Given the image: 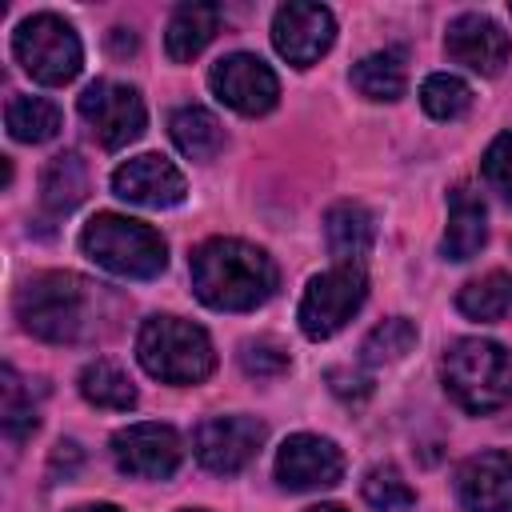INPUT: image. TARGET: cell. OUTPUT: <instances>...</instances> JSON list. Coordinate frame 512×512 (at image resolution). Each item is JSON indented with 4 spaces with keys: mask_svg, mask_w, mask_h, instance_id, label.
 I'll return each instance as SVG.
<instances>
[{
    "mask_svg": "<svg viewBox=\"0 0 512 512\" xmlns=\"http://www.w3.org/2000/svg\"><path fill=\"white\" fill-rule=\"evenodd\" d=\"M192 292L200 304L216 308V312H252L264 300H272L276 292V264L264 248L236 240V236H212L204 240L192 260Z\"/></svg>",
    "mask_w": 512,
    "mask_h": 512,
    "instance_id": "obj_1",
    "label": "cell"
},
{
    "mask_svg": "<svg viewBox=\"0 0 512 512\" xmlns=\"http://www.w3.org/2000/svg\"><path fill=\"white\" fill-rule=\"evenodd\" d=\"M96 292L76 272H40L16 292L20 328L44 344H76L88 332Z\"/></svg>",
    "mask_w": 512,
    "mask_h": 512,
    "instance_id": "obj_2",
    "label": "cell"
},
{
    "mask_svg": "<svg viewBox=\"0 0 512 512\" xmlns=\"http://www.w3.org/2000/svg\"><path fill=\"white\" fill-rule=\"evenodd\" d=\"M440 380L464 412H496L512 400V348L484 336H460L440 356Z\"/></svg>",
    "mask_w": 512,
    "mask_h": 512,
    "instance_id": "obj_3",
    "label": "cell"
},
{
    "mask_svg": "<svg viewBox=\"0 0 512 512\" xmlns=\"http://www.w3.org/2000/svg\"><path fill=\"white\" fill-rule=\"evenodd\" d=\"M80 248L92 264L124 280H152L168 264V240L152 224L120 212H96L80 232Z\"/></svg>",
    "mask_w": 512,
    "mask_h": 512,
    "instance_id": "obj_4",
    "label": "cell"
},
{
    "mask_svg": "<svg viewBox=\"0 0 512 512\" xmlns=\"http://www.w3.org/2000/svg\"><path fill=\"white\" fill-rule=\"evenodd\" d=\"M136 360L164 384H200L216 368L208 332L180 316H148L136 332Z\"/></svg>",
    "mask_w": 512,
    "mask_h": 512,
    "instance_id": "obj_5",
    "label": "cell"
},
{
    "mask_svg": "<svg viewBox=\"0 0 512 512\" xmlns=\"http://www.w3.org/2000/svg\"><path fill=\"white\" fill-rule=\"evenodd\" d=\"M12 56L36 84H48V88L76 80V72L84 64V48H80L76 28L56 12L24 16L12 32Z\"/></svg>",
    "mask_w": 512,
    "mask_h": 512,
    "instance_id": "obj_6",
    "label": "cell"
},
{
    "mask_svg": "<svg viewBox=\"0 0 512 512\" xmlns=\"http://www.w3.org/2000/svg\"><path fill=\"white\" fill-rule=\"evenodd\" d=\"M368 296V272L364 264H332L328 272L312 276L304 296H300V308H296V320H300V332L308 340H328L336 336L364 304Z\"/></svg>",
    "mask_w": 512,
    "mask_h": 512,
    "instance_id": "obj_7",
    "label": "cell"
},
{
    "mask_svg": "<svg viewBox=\"0 0 512 512\" xmlns=\"http://www.w3.org/2000/svg\"><path fill=\"white\" fill-rule=\"evenodd\" d=\"M76 108H80L84 124L92 128V136L100 140V148H108V152L140 140V132L148 124V108H144L140 92L120 80H92L80 92Z\"/></svg>",
    "mask_w": 512,
    "mask_h": 512,
    "instance_id": "obj_8",
    "label": "cell"
},
{
    "mask_svg": "<svg viewBox=\"0 0 512 512\" xmlns=\"http://www.w3.org/2000/svg\"><path fill=\"white\" fill-rule=\"evenodd\" d=\"M208 88L216 92L220 104H228L240 116H264L280 100L276 72L260 56H252V52H228V56H220L212 64V72H208Z\"/></svg>",
    "mask_w": 512,
    "mask_h": 512,
    "instance_id": "obj_9",
    "label": "cell"
},
{
    "mask_svg": "<svg viewBox=\"0 0 512 512\" xmlns=\"http://www.w3.org/2000/svg\"><path fill=\"white\" fill-rule=\"evenodd\" d=\"M108 448H112V464L136 480H168L184 456L180 432L172 424H156V420L120 428Z\"/></svg>",
    "mask_w": 512,
    "mask_h": 512,
    "instance_id": "obj_10",
    "label": "cell"
},
{
    "mask_svg": "<svg viewBox=\"0 0 512 512\" xmlns=\"http://www.w3.org/2000/svg\"><path fill=\"white\" fill-rule=\"evenodd\" d=\"M264 436L268 428L256 416H208L192 436V452L200 468L216 476H232L260 452Z\"/></svg>",
    "mask_w": 512,
    "mask_h": 512,
    "instance_id": "obj_11",
    "label": "cell"
},
{
    "mask_svg": "<svg viewBox=\"0 0 512 512\" xmlns=\"http://www.w3.org/2000/svg\"><path fill=\"white\" fill-rule=\"evenodd\" d=\"M332 40H336V20H332V12L324 4L288 0L272 16V44L296 68L316 64L332 48Z\"/></svg>",
    "mask_w": 512,
    "mask_h": 512,
    "instance_id": "obj_12",
    "label": "cell"
},
{
    "mask_svg": "<svg viewBox=\"0 0 512 512\" xmlns=\"http://www.w3.org/2000/svg\"><path fill=\"white\" fill-rule=\"evenodd\" d=\"M344 476V452L316 432H296L276 452V484L288 492L332 488Z\"/></svg>",
    "mask_w": 512,
    "mask_h": 512,
    "instance_id": "obj_13",
    "label": "cell"
},
{
    "mask_svg": "<svg viewBox=\"0 0 512 512\" xmlns=\"http://www.w3.org/2000/svg\"><path fill=\"white\" fill-rule=\"evenodd\" d=\"M444 52L452 64L468 68V72H480V76H500L508 56H512V40L508 32L484 16V12H464L448 24L444 32Z\"/></svg>",
    "mask_w": 512,
    "mask_h": 512,
    "instance_id": "obj_14",
    "label": "cell"
},
{
    "mask_svg": "<svg viewBox=\"0 0 512 512\" xmlns=\"http://www.w3.org/2000/svg\"><path fill=\"white\" fill-rule=\"evenodd\" d=\"M112 192L140 208H176L188 196V184L172 160H164L160 152H144L112 172Z\"/></svg>",
    "mask_w": 512,
    "mask_h": 512,
    "instance_id": "obj_15",
    "label": "cell"
},
{
    "mask_svg": "<svg viewBox=\"0 0 512 512\" xmlns=\"http://www.w3.org/2000/svg\"><path fill=\"white\" fill-rule=\"evenodd\" d=\"M456 500L468 512H512V456L476 452L456 468Z\"/></svg>",
    "mask_w": 512,
    "mask_h": 512,
    "instance_id": "obj_16",
    "label": "cell"
},
{
    "mask_svg": "<svg viewBox=\"0 0 512 512\" xmlns=\"http://www.w3.org/2000/svg\"><path fill=\"white\" fill-rule=\"evenodd\" d=\"M488 240V212L480 192H472L468 184H456L448 192V228L440 240V252L448 260H472Z\"/></svg>",
    "mask_w": 512,
    "mask_h": 512,
    "instance_id": "obj_17",
    "label": "cell"
},
{
    "mask_svg": "<svg viewBox=\"0 0 512 512\" xmlns=\"http://www.w3.org/2000/svg\"><path fill=\"white\" fill-rule=\"evenodd\" d=\"M324 240H328V252L336 256V264H360L376 240L372 212L356 200L332 204L324 216Z\"/></svg>",
    "mask_w": 512,
    "mask_h": 512,
    "instance_id": "obj_18",
    "label": "cell"
},
{
    "mask_svg": "<svg viewBox=\"0 0 512 512\" xmlns=\"http://www.w3.org/2000/svg\"><path fill=\"white\" fill-rule=\"evenodd\" d=\"M220 20H224V12L216 4H184V8H176L172 20H168V32H164L168 60L184 64V60L200 56L212 44V36L220 32Z\"/></svg>",
    "mask_w": 512,
    "mask_h": 512,
    "instance_id": "obj_19",
    "label": "cell"
},
{
    "mask_svg": "<svg viewBox=\"0 0 512 512\" xmlns=\"http://www.w3.org/2000/svg\"><path fill=\"white\" fill-rule=\"evenodd\" d=\"M168 132H172V144L188 156V160H216L220 156V148H224V124L208 112V108H200V104H184V108H176L172 112V120H168Z\"/></svg>",
    "mask_w": 512,
    "mask_h": 512,
    "instance_id": "obj_20",
    "label": "cell"
},
{
    "mask_svg": "<svg viewBox=\"0 0 512 512\" xmlns=\"http://www.w3.org/2000/svg\"><path fill=\"white\" fill-rule=\"evenodd\" d=\"M88 196V168L80 152H56L40 172V200L52 216L72 212Z\"/></svg>",
    "mask_w": 512,
    "mask_h": 512,
    "instance_id": "obj_21",
    "label": "cell"
},
{
    "mask_svg": "<svg viewBox=\"0 0 512 512\" xmlns=\"http://www.w3.org/2000/svg\"><path fill=\"white\" fill-rule=\"evenodd\" d=\"M352 88L364 96V100H400L404 96V84H408V72H404V56L396 48H384V52H368L352 64L348 72Z\"/></svg>",
    "mask_w": 512,
    "mask_h": 512,
    "instance_id": "obj_22",
    "label": "cell"
},
{
    "mask_svg": "<svg viewBox=\"0 0 512 512\" xmlns=\"http://www.w3.org/2000/svg\"><path fill=\"white\" fill-rule=\"evenodd\" d=\"M4 124H8V136L20 140V144H44L60 132L64 116L60 108L48 100V96H28V92H16L4 108Z\"/></svg>",
    "mask_w": 512,
    "mask_h": 512,
    "instance_id": "obj_23",
    "label": "cell"
},
{
    "mask_svg": "<svg viewBox=\"0 0 512 512\" xmlns=\"http://www.w3.org/2000/svg\"><path fill=\"white\" fill-rule=\"evenodd\" d=\"M80 396L92 404V408H104V412H128L136 408V384L128 380V372L112 360H92L84 364L80 372Z\"/></svg>",
    "mask_w": 512,
    "mask_h": 512,
    "instance_id": "obj_24",
    "label": "cell"
},
{
    "mask_svg": "<svg viewBox=\"0 0 512 512\" xmlns=\"http://www.w3.org/2000/svg\"><path fill=\"white\" fill-rule=\"evenodd\" d=\"M456 308L468 320H480V324L504 320L512 312V276L508 272H484V276L468 280L456 292Z\"/></svg>",
    "mask_w": 512,
    "mask_h": 512,
    "instance_id": "obj_25",
    "label": "cell"
},
{
    "mask_svg": "<svg viewBox=\"0 0 512 512\" xmlns=\"http://www.w3.org/2000/svg\"><path fill=\"white\" fill-rule=\"evenodd\" d=\"M416 324L408 320V316H388V320H380L368 336H364V344H360V356H364V364H396L400 356H408L412 352V344H416Z\"/></svg>",
    "mask_w": 512,
    "mask_h": 512,
    "instance_id": "obj_26",
    "label": "cell"
},
{
    "mask_svg": "<svg viewBox=\"0 0 512 512\" xmlns=\"http://www.w3.org/2000/svg\"><path fill=\"white\" fill-rule=\"evenodd\" d=\"M420 104L432 120H460L472 108V88L452 72H432L420 84Z\"/></svg>",
    "mask_w": 512,
    "mask_h": 512,
    "instance_id": "obj_27",
    "label": "cell"
},
{
    "mask_svg": "<svg viewBox=\"0 0 512 512\" xmlns=\"http://www.w3.org/2000/svg\"><path fill=\"white\" fill-rule=\"evenodd\" d=\"M360 492H364V500H368L372 508H380V512H408V508L416 504L412 484H408L392 464L368 468L364 480H360Z\"/></svg>",
    "mask_w": 512,
    "mask_h": 512,
    "instance_id": "obj_28",
    "label": "cell"
},
{
    "mask_svg": "<svg viewBox=\"0 0 512 512\" xmlns=\"http://www.w3.org/2000/svg\"><path fill=\"white\" fill-rule=\"evenodd\" d=\"M36 404H32V392L24 388V380L16 376L12 364H4V432L12 440H24L28 432H36Z\"/></svg>",
    "mask_w": 512,
    "mask_h": 512,
    "instance_id": "obj_29",
    "label": "cell"
},
{
    "mask_svg": "<svg viewBox=\"0 0 512 512\" xmlns=\"http://www.w3.org/2000/svg\"><path fill=\"white\" fill-rule=\"evenodd\" d=\"M480 176H484V184H488L504 204H512V128L500 132V136L488 144V152H484V160H480Z\"/></svg>",
    "mask_w": 512,
    "mask_h": 512,
    "instance_id": "obj_30",
    "label": "cell"
},
{
    "mask_svg": "<svg viewBox=\"0 0 512 512\" xmlns=\"http://www.w3.org/2000/svg\"><path fill=\"white\" fill-rule=\"evenodd\" d=\"M240 368L248 376H280L288 368V352L272 336H256V340L240 344Z\"/></svg>",
    "mask_w": 512,
    "mask_h": 512,
    "instance_id": "obj_31",
    "label": "cell"
},
{
    "mask_svg": "<svg viewBox=\"0 0 512 512\" xmlns=\"http://www.w3.org/2000/svg\"><path fill=\"white\" fill-rule=\"evenodd\" d=\"M328 380H332V392L340 396V400H364L368 392H372V384L364 380V376H356V372H344V368H332L328 372Z\"/></svg>",
    "mask_w": 512,
    "mask_h": 512,
    "instance_id": "obj_32",
    "label": "cell"
},
{
    "mask_svg": "<svg viewBox=\"0 0 512 512\" xmlns=\"http://www.w3.org/2000/svg\"><path fill=\"white\" fill-rule=\"evenodd\" d=\"M72 512H120L116 504H80V508H72Z\"/></svg>",
    "mask_w": 512,
    "mask_h": 512,
    "instance_id": "obj_33",
    "label": "cell"
},
{
    "mask_svg": "<svg viewBox=\"0 0 512 512\" xmlns=\"http://www.w3.org/2000/svg\"><path fill=\"white\" fill-rule=\"evenodd\" d=\"M304 512H344L340 504H312V508H304Z\"/></svg>",
    "mask_w": 512,
    "mask_h": 512,
    "instance_id": "obj_34",
    "label": "cell"
},
{
    "mask_svg": "<svg viewBox=\"0 0 512 512\" xmlns=\"http://www.w3.org/2000/svg\"><path fill=\"white\" fill-rule=\"evenodd\" d=\"M184 512H200V508H184Z\"/></svg>",
    "mask_w": 512,
    "mask_h": 512,
    "instance_id": "obj_35",
    "label": "cell"
},
{
    "mask_svg": "<svg viewBox=\"0 0 512 512\" xmlns=\"http://www.w3.org/2000/svg\"><path fill=\"white\" fill-rule=\"evenodd\" d=\"M508 8H512V4H508Z\"/></svg>",
    "mask_w": 512,
    "mask_h": 512,
    "instance_id": "obj_36",
    "label": "cell"
}]
</instances>
